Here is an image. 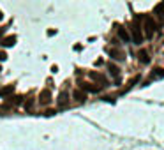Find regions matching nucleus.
Masks as SVG:
<instances>
[{"instance_id": "obj_1", "label": "nucleus", "mask_w": 164, "mask_h": 150, "mask_svg": "<svg viewBox=\"0 0 164 150\" xmlns=\"http://www.w3.org/2000/svg\"><path fill=\"white\" fill-rule=\"evenodd\" d=\"M131 39L134 44H141L143 42V32H141V25H139V18H134L133 21V28H131Z\"/></svg>"}, {"instance_id": "obj_2", "label": "nucleus", "mask_w": 164, "mask_h": 150, "mask_svg": "<svg viewBox=\"0 0 164 150\" xmlns=\"http://www.w3.org/2000/svg\"><path fill=\"white\" fill-rule=\"evenodd\" d=\"M143 28H145V35L146 37H152L155 34V30H157V23L152 16H145L143 20Z\"/></svg>"}, {"instance_id": "obj_3", "label": "nucleus", "mask_w": 164, "mask_h": 150, "mask_svg": "<svg viewBox=\"0 0 164 150\" xmlns=\"http://www.w3.org/2000/svg\"><path fill=\"white\" fill-rule=\"evenodd\" d=\"M116 32H118V37H120L123 42H129V41H131V34H129V30L125 28V27L118 25V27H116Z\"/></svg>"}, {"instance_id": "obj_4", "label": "nucleus", "mask_w": 164, "mask_h": 150, "mask_svg": "<svg viewBox=\"0 0 164 150\" xmlns=\"http://www.w3.org/2000/svg\"><path fill=\"white\" fill-rule=\"evenodd\" d=\"M110 55H111V58H115V60H123L125 58V53H123L120 48H110Z\"/></svg>"}, {"instance_id": "obj_5", "label": "nucleus", "mask_w": 164, "mask_h": 150, "mask_svg": "<svg viewBox=\"0 0 164 150\" xmlns=\"http://www.w3.org/2000/svg\"><path fill=\"white\" fill-rule=\"evenodd\" d=\"M90 78L95 80V81H99V83H101V87H108V80L104 78L101 72H90Z\"/></svg>"}, {"instance_id": "obj_6", "label": "nucleus", "mask_w": 164, "mask_h": 150, "mask_svg": "<svg viewBox=\"0 0 164 150\" xmlns=\"http://www.w3.org/2000/svg\"><path fill=\"white\" fill-rule=\"evenodd\" d=\"M108 71H110V74H111V76H113V78H115L116 81L120 80V69H118L115 64H108Z\"/></svg>"}, {"instance_id": "obj_7", "label": "nucleus", "mask_w": 164, "mask_h": 150, "mask_svg": "<svg viewBox=\"0 0 164 150\" xmlns=\"http://www.w3.org/2000/svg\"><path fill=\"white\" fill-rule=\"evenodd\" d=\"M138 58H139L141 64H148V62H150V55H148L146 50H139L138 51Z\"/></svg>"}, {"instance_id": "obj_8", "label": "nucleus", "mask_w": 164, "mask_h": 150, "mask_svg": "<svg viewBox=\"0 0 164 150\" xmlns=\"http://www.w3.org/2000/svg\"><path fill=\"white\" fill-rule=\"evenodd\" d=\"M67 102H69V95H67V92H60V95H58V106H60V108H65Z\"/></svg>"}, {"instance_id": "obj_9", "label": "nucleus", "mask_w": 164, "mask_h": 150, "mask_svg": "<svg viewBox=\"0 0 164 150\" xmlns=\"http://www.w3.org/2000/svg\"><path fill=\"white\" fill-rule=\"evenodd\" d=\"M80 88H81L83 92H99L101 87H95V85H90V83H81Z\"/></svg>"}, {"instance_id": "obj_10", "label": "nucleus", "mask_w": 164, "mask_h": 150, "mask_svg": "<svg viewBox=\"0 0 164 150\" xmlns=\"http://www.w3.org/2000/svg\"><path fill=\"white\" fill-rule=\"evenodd\" d=\"M72 97L78 101V102H85V99H87V94L83 92L81 88L80 90H74V94H72Z\"/></svg>"}, {"instance_id": "obj_11", "label": "nucleus", "mask_w": 164, "mask_h": 150, "mask_svg": "<svg viewBox=\"0 0 164 150\" xmlns=\"http://www.w3.org/2000/svg\"><path fill=\"white\" fill-rule=\"evenodd\" d=\"M39 101H41L42 104L50 102V101H51V94H50L48 90H42V92H41V95H39Z\"/></svg>"}, {"instance_id": "obj_12", "label": "nucleus", "mask_w": 164, "mask_h": 150, "mask_svg": "<svg viewBox=\"0 0 164 150\" xmlns=\"http://www.w3.org/2000/svg\"><path fill=\"white\" fill-rule=\"evenodd\" d=\"M12 90H14V85H9V87H5V88L0 90V95H2V97H5V95L12 94Z\"/></svg>"}, {"instance_id": "obj_13", "label": "nucleus", "mask_w": 164, "mask_h": 150, "mask_svg": "<svg viewBox=\"0 0 164 150\" xmlns=\"http://www.w3.org/2000/svg\"><path fill=\"white\" fill-rule=\"evenodd\" d=\"M14 41H16V37H14V35H9V37H5V39L2 41V46H12Z\"/></svg>"}, {"instance_id": "obj_14", "label": "nucleus", "mask_w": 164, "mask_h": 150, "mask_svg": "<svg viewBox=\"0 0 164 150\" xmlns=\"http://www.w3.org/2000/svg\"><path fill=\"white\" fill-rule=\"evenodd\" d=\"M155 14H157L159 18H164V4H159V5L155 7Z\"/></svg>"}, {"instance_id": "obj_15", "label": "nucleus", "mask_w": 164, "mask_h": 150, "mask_svg": "<svg viewBox=\"0 0 164 150\" xmlns=\"http://www.w3.org/2000/svg\"><path fill=\"white\" fill-rule=\"evenodd\" d=\"M32 106H34V99H28V101H27V102H25V108H27V110H28V111L32 110Z\"/></svg>"}, {"instance_id": "obj_16", "label": "nucleus", "mask_w": 164, "mask_h": 150, "mask_svg": "<svg viewBox=\"0 0 164 150\" xmlns=\"http://www.w3.org/2000/svg\"><path fill=\"white\" fill-rule=\"evenodd\" d=\"M44 115H46V117H51V115H55V111H53V110H46V111H44Z\"/></svg>"}, {"instance_id": "obj_17", "label": "nucleus", "mask_w": 164, "mask_h": 150, "mask_svg": "<svg viewBox=\"0 0 164 150\" xmlns=\"http://www.w3.org/2000/svg\"><path fill=\"white\" fill-rule=\"evenodd\" d=\"M7 58V55H5V53H2V51H0V60H5Z\"/></svg>"}, {"instance_id": "obj_18", "label": "nucleus", "mask_w": 164, "mask_h": 150, "mask_svg": "<svg viewBox=\"0 0 164 150\" xmlns=\"http://www.w3.org/2000/svg\"><path fill=\"white\" fill-rule=\"evenodd\" d=\"M2 34H4V30H2V28H0V35H2Z\"/></svg>"}, {"instance_id": "obj_19", "label": "nucleus", "mask_w": 164, "mask_h": 150, "mask_svg": "<svg viewBox=\"0 0 164 150\" xmlns=\"http://www.w3.org/2000/svg\"><path fill=\"white\" fill-rule=\"evenodd\" d=\"M0 20H2V12H0Z\"/></svg>"}]
</instances>
